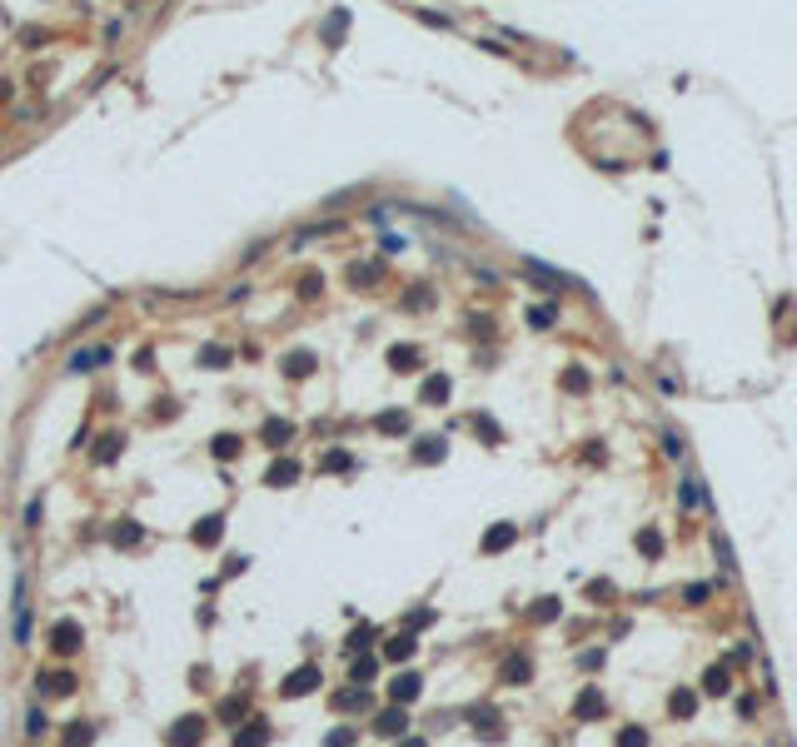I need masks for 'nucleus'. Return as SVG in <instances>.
I'll list each match as a JSON object with an SVG mask.
<instances>
[{
    "label": "nucleus",
    "mask_w": 797,
    "mask_h": 747,
    "mask_svg": "<svg viewBox=\"0 0 797 747\" xmlns=\"http://www.w3.org/2000/svg\"><path fill=\"white\" fill-rule=\"evenodd\" d=\"M10 613H15V643L25 648V643H30V578H25V573L15 578V603H10Z\"/></svg>",
    "instance_id": "obj_1"
},
{
    "label": "nucleus",
    "mask_w": 797,
    "mask_h": 747,
    "mask_svg": "<svg viewBox=\"0 0 797 747\" xmlns=\"http://www.w3.org/2000/svg\"><path fill=\"white\" fill-rule=\"evenodd\" d=\"M204 728H209V722H204L200 713H190V717L170 722V733H164V742H170V747H200V742H204Z\"/></svg>",
    "instance_id": "obj_2"
},
{
    "label": "nucleus",
    "mask_w": 797,
    "mask_h": 747,
    "mask_svg": "<svg viewBox=\"0 0 797 747\" xmlns=\"http://www.w3.org/2000/svg\"><path fill=\"white\" fill-rule=\"evenodd\" d=\"M35 682H40V697H75V688H80L75 673H50V668H40Z\"/></svg>",
    "instance_id": "obj_3"
},
{
    "label": "nucleus",
    "mask_w": 797,
    "mask_h": 747,
    "mask_svg": "<svg viewBox=\"0 0 797 747\" xmlns=\"http://www.w3.org/2000/svg\"><path fill=\"white\" fill-rule=\"evenodd\" d=\"M80 638H85V633H80L75 618H60V623L50 628V648H55L60 657H70V653H80Z\"/></svg>",
    "instance_id": "obj_4"
},
{
    "label": "nucleus",
    "mask_w": 797,
    "mask_h": 747,
    "mask_svg": "<svg viewBox=\"0 0 797 747\" xmlns=\"http://www.w3.org/2000/svg\"><path fill=\"white\" fill-rule=\"evenodd\" d=\"M314 688H319V668L304 663V668H295V673L279 682V697H304V693H314Z\"/></svg>",
    "instance_id": "obj_5"
},
{
    "label": "nucleus",
    "mask_w": 797,
    "mask_h": 747,
    "mask_svg": "<svg viewBox=\"0 0 797 747\" xmlns=\"http://www.w3.org/2000/svg\"><path fill=\"white\" fill-rule=\"evenodd\" d=\"M418 693H424V677H418V673H398V677L389 682V697H394V708H404V702H414Z\"/></svg>",
    "instance_id": "obj_6"
},
{
    "label": "nucleus",
    "mask_w": 797,
    "mask_h": 747,
    "mask_svg": "<svg viewBox=\"0 0 797 747\" xmlns=\"http://www.w3.org/2000/svg\"><path fill=\"white\" fill-rule=\"evenodd\" d=\"M115 349L110 344H90V349H75L70 354V374H85V369H100L105 364V359H110Z\"/></svg>",
    "instance_id": "obj_7"
},
{
    "label": "nucleus",
    "mask_w": 797,
    "mask_h": 747,
    "mask_svg": "<svg viewBox=\"0 0 797 747\" xmlns=\"http://www.w3.org/2000/svg\"><path fill=\"white\" fill-rule=\"evenodd\" d=\"M374 733H379V737H404V733H409V713H404V708L379 713V717H374Z\"/></svg>",
    "instance_id": "obj_8"
},
{
    "label": "nucleus",
    "mask_w": 797,
    "mask_h": 747,
    "mask_svg": "<svg viewBox=\"0 0 797 747\" xmlns=\"http://www.w3.org/2000/svg\"><path fill=\"white\" fill-rule=\"evenodd\" d=\"M90 742H95V722H85V717L60 728V747H90Z\"/></svg>",
    "instance_id": "obj_9"
},
{
    "label": "nucleus",
    "mask_w": 797,
    "mask_h": 747,
    "mask_svg": "<svg viewBox=\"0 0 797 747\" xmlns=\"http://www.w3.org/2000/svg\"><path fill=\"white\" fill-rule=\"evenodd\" d=\"M244 713H249V697H244V693H235V697H224L220 708H215V717L224 722V728H240V722H249Z\"/></svg>",
    "instance_id": "obj_10"
},
{
    "label": "nucleus",
    "mask_w": 797,
    "mask_h": 747,
    "mask_svg": "<svg viewBox=\"0 0 797 747\" xmlns=\"http://www.w3.org/2000/svg\"><path fill=\"white\" fill-rule=\"evenodd\" d=\"M190 538H195L200 548H209V543H220V538H224V514H209V518H200V523H195V533H190Z\"/></svg>",
    "instance_id": "obj_11"
},
{
    "label": "nucleus",
    "mask_w": 797,
    "mask_h": 747,
    "mask_svg": "<svg viewBox=\"0 0 797 747\" xmlns=\"http://www.w3.org/2000/svg\"><path fill=\"white\" fill-rule=\"evenodd\" d=\"M295 478H299V463H295V459H279V463H269V474H264V483H269V488H289Z\"/></svg>",
    "instance_id": "obj_12"
},
{
    "label": "nucleus",
    "mask_w": 797,
    "mask_h": 747,
    "mask_svg": "<svg viewBox=\"0 0 797 747\" xmlns=\"http://www.w3.org/2000/svg\"><path fill=\"white\" fill-rule=\"evenodd\" d=\"M523 269L538 280V289H563V284H573V280H563L558 269H549V264H538V260H523Z\"/></svg>",
    "instance_id": "obj_13"
},
{
    "label": "nucleus",
    "mask_w": 797,
    "mask_h": 747,
    "mask_svg": "<svg viewBox=\"0 0 797 747\" xmlns=\"http://www.w3.org/2000/svg\"><path fill=\"white\" fill-rule=\"evenodd\" d=\"M259 434H264L269 448H284L289 439H295V423H284V419H264V429H259Z\"/></svg>",
    "instance_id": "obj_14"
},
{
    "label": "nucleus",
    "mask_w": 797,
    "mask_h": 747,
    "mask_svg": "<svg viewBox=\"0 0 797 747\" xmlns=\"http://www.w3.org/2000/svg\"><path fill=\"white\" fill-rule=\"evenodd\" d=\"M414 633H398V638H389V643H384V657H389V663H409V657H414Z\"/></svg>",
    "instance_id": "obj_15"
},
{
    "label": "nucleus",
    "mask_w": 797,
    "mask_h": 747,
    "mask_svg": "<svg viewBox=\"0 0 797 747\" xmlns=\"http://www.w3.org/2000/svg\"><path fill=\"white\" fill-rule=\"evenodd\" d=\"M269 737H275V733H269V722L255 717V728H240V733H235V747H264Z\"/></svg>",
    "instance_id": "obj_16"
},
{
    "label": "nucleus",
    "mask_w": 797,
    "mask_h": 747,
    "mask_svg": "<svg viewBox=\"0 0 797 747\" xmlns=\"http://www.w3.org/2000/svg\"><path fill=\"white\" fill-rule=\"evenodd\" d=\"M334 708H339V713H364V708H369V688H349V693H334Z\"/></svg>",
    "instance_id": "obj_17"
},
{
    "label": "nucleus",
    "mask_w": 797,
    "mask_h": 747,
    "mask_svg": "<svg viewBox=\"0 0 797 747\" xmlns=\"http://www.w3.org/2000/svg\"><path fill=\"white\" fill-rule=\"evenodd\" d=\"M513 538H518V528H513V523H498V528H489V533H484V553H498V548H509Z\"/></svg>",
    "instance_id": "obj_18"
},
{
    "label": "nucleus",
    "mask_w": 797,
    "mask_h": 747,
    "mask_svg": "<svg viewBox=\"0 0 797 747\" xmlns=\"http://www.w3.org/2000/svg\"><path fill=\"white\" fill-rule=\"evenodd\" d=\"M374 673H379V657H364V653L354 657V668H349V677L359 682V688H369V682H374Z\"/></svg>",
    "instance_id": "obj_19"
},
{
    "label": "nucleus",
    "mask_w": 797,
    "mask_h": 747,
    "mask_svg": "<svg viewBox=\"0 0 797 747\" xmlns=\"http://www.w3.org/2000/svg\"><path fill=\"white\" fill-rule=\"evenodd\" d=\"M529 673L533 668H529V657H523V653H513L509 663H503V682H529Z\"/></svg>",
    "instance_id": "obj_20"
},
{
    "label": "nucleus",
    "mask_w": 797,
    "mask_h": 747,
    "mask_svg": "<svg viewBox=\"0 0 797 747\" xmlns=\"http://www.w3.org/2000/svg\"><path fill=\"white\" fill-rule=\"evenodd\" d=\"M414 459L418 463H438V459H444V439H424V443L414 448Z\"/></svg>",
    "instance_id": "obj_21"
},
{
    "label": "nucleus",
    "mask_w": 797,
    "mask_h": 747,
    "mask_svg": "<svg viewBox=\"0 0 797 747\" xmlns=\"http://www.w3.org/2000/svg\"><path fill=\"white\" fill-rule=\"evenodd\" d=\"M45 728H50V722H45V708L35 702V708L25 713V737H45Z\"/></svg>",
    "instance_id": "obj_22"
},
{
    "label": "nucleus",
    "mask_w": 797,
    "mask_h": 747,
    "mask_svg": "<svg viewBox=\"0 0 797 747\" xmlns=\"http://www.w3.org/2000/svg\"><path fill=\"white\" fill-rule=\"evenodd\" d=\"M200 364H204V369H229V349H220V344L200 349Z\"/></svg>",
    "instance_id": "obj_23"
},
{
    "label": "nucleus",
    "mask_w": 797,
    "mask_h": 747,
    "mask_svg": "<svg viewBox=\"0 0 797 747\" xmlns=\"http://www.w3.org/2000/svg\"><path fill=\"white\" fill-rule=\"evenodd\" d=\"M444 399H449V379L434 374V379L424 383V403H444Z\"/></svg>",
    "instance_id": "obj_24"
},
{
    "label": "nucleus",
    "mask_w": 797,
    "mask_h": 747,
    "mask_svg": "<svg viewBox=\"0 0 797 747\" xmlns=\"http://www.w3.org/2000/svg\"><path fill=\"white\" fill-rule=\"evenodd\" d=\"M678 503H683V508H703V488H698V478H683Z\"/></svg>",
    "instance_id": "obj_25"
},
{
    "label": "nucleus",
    "mask_w": 797,
    "mask_h": 747,
    "mask_svg": "<svg viewBox=\"0 0 797 747\" xmlns=\"http://www.w3.org/2000/svg\"><path fill=\"white\" fill-rule=\"evenodd\" d=\"M140 538H145L140 523H120V528H115V548H135Z\"/></svg>",
    "instance_id": "obj_26"
},
{
    "label": "nucleus",
    "mask_w": 797,
    "mask_h": 747,
    "mask_svg": "<svg viewBox=\"0 0 797 747\" xmlns=\"http://www.w3.org/2000/svg\"><path fill=\"white\" fill-rule=\"evenodd\" d=\"M389 364H394V369H414V364H418V349H409V344L389 349Z\"/></svg>",
    "instance_id": "obj_27"
},
{
    "label": "nucleus",
    "mask_w": 797,
    "mask_h": 747,
    "mask_svg": "<svg viewBox=\"0 0 797 747\" xmlns=\"http://www.w3.org/2000/svg\"><path fill=\"white\" fill-rule=\"evenodd\" d=\"M309 369H314V354H289L284 359V374H295V379H304Z\"/></svg>",
    "instance_id": "obj_28"
},
{
    "label": "nucleus",
    "mask_w": 797,
    "mask_h": 747,
    "mask_svg": "<svg viewBox=\"0 0 797 747\" xmlns=\"http://www.w3.org/2000/svg\"><path fill=\"white\" fill-rule=\"evenodd\" d=\"M209 448H215V459H235V454H240V439H235V434H220Z\"/></svg>",
    "instance_id": "obj_29"
},
{
    "label": "nucleus",
    "mask_w": 797,
    "mask_h": 747,
    "mask_svg": "<svg viewBox=\"0 0 797 747\" xmlns=\"http://www.w3.org/2000/svg\"><path fill=\"white\" fill-rule=\"evenodd\" d=\"M369 643H374V628H354V633H349V643H344V648H349V653H354V657H359V653H364V648H369Z\"/></svg>",
    "instance_id": "obj_30"
},
{
    "label": "nucleus",
    "mask_w": 797,
    "mask_h": 747,
    "mask_svg": "<svg viewBox=\"0 0 797 747\" xmlns=\"http://www.w3.org/2000/svg\"><path fill=\"white\" fill-rule=\"evenodd\" d=\"M553 319H558V309H553V304H538V309H529V324H533V329H549Z\"/></svg>",
    "instance_id": "obj_31"
},
{
    "label": "nucleus",
    "mask_w": 797,
    "mask_h": 747,
    "mask_svg": "<svg viewBox=\"0 0 797 747\" xmlns=\"http://www.w3.org/2000/svg\"><path fill=\"white\" fill-rule=\"evenodd\" d=\"M638 548L648 553V558H653V553H663V538H658V528H643V533H638Z\"/></svg>",
    "instance_id": "obj_32"
},
{
    "label": "nucleus",
    "mask_w": 797,
    "mask_h": 747,
    "mask_svg": "<svg viewBox=\"0 0 797 747\" xmlns=\"http://www.w3.org/2000/svg\"><path fill=\"white\" fill-rule=\"evenodd\" d=\"M708 693H712V697L727 693V668H708Z\"/></svg>",
    "instance_id": "obj_33"
},
{
    "label": "nucleus",
    "mask_w": 797,
    "mask_h": 747,
    "mask_svg": "<svg viewBox=\"0 0 797 747\" xmlns=\"http://www.w3.org/2000/svg\"><path fill=\"white\" fill-rule=\"evenodd\" d=\"M618 747H648V733L643 728H623L618 733Z\"/></svg>",
    "instance_id": "obj_34"
},
{
    "label": "nucleus",
    "mask_w": 797,
    "mask_h": 747,
    "mask_svg": "<svg viewBox=\"0 0 797 747\" xmlns=\"http://www.w3.org/2000/svg\"><path fill=\"white\" fill-rule=\"evenodd\" d=\"M683 598L698 608V603H708V598H712V588H708V583H688V588H683Z\"/></svg>",
    "instance_id": "obj_35"
},
{
    "label": "nucleus",
    "mask_w": 797,
    "mask_h": 747,
    "mask_svg": "<svg viewBox=\"0 0 797 747\" xmlns=\"http://www.w3.org/2000/svg\"><path fill=\"white\" fill-rule=\"evenodd\" d=\"M324 747H354V728H334L329 737H324Z\"/></svg>",
    "instance_id": "obj_36"
},
{
    "label": "nucleus",
    "mask_w": 797,
    "mask_h": 747,
    "mask_svg": "<svg viewBox=\"0 0 797 747\" xmlns=\"http://www.w3.org/2000/svg\"><path fill=\"white\" fill-rule=\"evenodd\" d=\"M120 443H125V439H120V434H110V439L100 443V454H95V459H100V463H110V459L120 454Z\"/></svg>",
    "instance_id": "obj_37"
},
{
    "label": "nucleus",
    "mask_w": 797,
    "mask_h": 747,
    "mask_svg": "<svg viewBox=\"0 0 797 747\" xmlns=\"http://www.w3.org/2000/svg\"><path fill=\"white\" fill-rule=\"evenodd\" d=\"M693 702H698V697L688 693V688H683V693H673V713H678V717H688V713H693Z\"/></svg>",
    "instance_id": "obj_38"
},
{
    "label": "nucleus",
    "mask_w": 797,
    "mask_h": 747,
    "mask_svg": "<svg viewBox=\"0 0 797 747\" xmlns=\"http://www.w3.org/2000/svg\"><path fill=\"white\" fill-rule=\"evenodd\" d=\"M583 713H588V717H593V713H603V697H598V693H588V697H578V717H583Z\"/></svg>",
    "instance_id": "obj_39"
},
{
    "label": "nucleus",
    "mask_w": 797,
    "mask_h": 747,
    "mask_svg": "<svg viewBox=\"0 0 797 747\" xmlns=\"http://www.w3.org/2000/svg\"><path fill=\"white\" fill-rule=\"evenodd\" d=\"M533 618H543V623H553V618H558V603H553V598H543V603L533 608Z\"/></svg>",
    "instance_id": "obj_40"
},
{
    "label": "nucleus",
    "mask_w": 797,
    "mask_h": 747,
    "mask_svg": "<svg viewBox=\"0 0 797 747\" xmlns=\"http://www.w3.org/2000/svg\"><path fill=\"white\" fill-rule=\"evenodd\" d=\"M379 429L398 434V429H409V419H404V414H384V419H379Z\"/></svg>",
    "instance_id": "obj_41"
},
{
    "label": "nucleus",
    "mask_w": 797,
    "mask_h": 747,
    "mask_svg": "<svg viewBox=\"0 0 797 747\" xmlns=\"http://www.w3.org/2000/svg\"><path fill=\"white\" fill-rule=\"evenodd\" d=\"M663 448H668V454H673V459H683V439H678L673 429H663Z\"/></svg>",
    "instance_id": "obj_42"
},
{
    "label": "nucleus",
    "mask_w": 797,
    "mask_h": 747,
    "mask_svg": "<svg viewBox=\"0 0 797 747\" xmlns=\"http://www.w3.org/2000/svg\"><path fill=\"white\" fill-rule=\"evenodd\" d=\"M583 383H588V374H578V369L563 374V389H583Z\"/></svg>",
    "instance_id": "obj_43"
},
{
    "label": "nucleus",
    "mask_w": 797,
    "mask_h": 747,
    "mask_svg": "<svg viewBox=\"0 0 797 747\" xmlns=\"http://www.w3.org/2000/svg\"><path fill=\"white\" fill-rule=\"evenodd\" d=\"M40 523V498H30V508H25V528H35Z\"/></svg>",
    "instance_id": "obj_44"
},
{
    "label": "nucleus",
    "mask_w": 797,
    "mask_h": 747,
    "mask_svg": "<svg viewBox=\"0 0 797 747\" xmlns=\"http://www.w3.org/2000/svg\"><path fill=\"white\" fill-rule=\"evenodd\" d=\"M398 747H424V737H404V742H398Z\"/></svg>",
    "instance_id": "obj_45"
}]
</instances>
